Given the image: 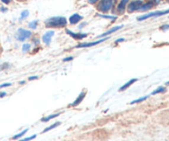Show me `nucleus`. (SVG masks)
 Instances as JSON below:
<instances>
[{"label":"nucleus","instance_id":"1","mask_svg":"<svg viewBox=\"0 0 169 141\" xmlns=\"http://www.w3.org/2000/svg\"><path fill=\"white\" fill-rule=\"evenodd\" d=\"M67 24V20L64 17H53L46 21V27L51 28L65 27Z\"/></svg>","mask_w":169,"mask_h":141},{"label":"nucleus","instance_id":"2","mask_svg":"<svg viewBox=\"0 0 169 141\" xmlns=\"http://www.w3.org/2000/svg\"><path fill=\"white\" fill-rule=\"evenodd\" d=\"M115 3V0H101L96 8L102 12H107L112 9Z\"/></svg>","mask_w":169,"mask_h":141},{"label":"nucleus","instance_id":"3","mask_svg":"<svg viewBox=\"0 0 169 141\" xmlns=\"http://www.w3.org/2000/svg\"><path fill=\"white\" fill-rule=\"evenodd\" d=\"M169 13V9L165 10V11H158V12H150L145 15H143L142 17H138L139 21H143V20H146L150 17H161V16L166 15Z\"/></svg>","mask_w":169,"mask_h":141},{"label":"nucleus","instance_id":"4","mask_svg":"<svg viewBox=\"0 0 169 141\" xmlns=\"http://www.w3.org/2000/svg\"><path fill=\"white\" fill-rule=\"evenodd\" d=\"M31 36V31L25 30L22 28H19L17 31V40L20 41H24L25 40L28 39Z\"/></svg>","mask_w":169,"mask_h":141},{"label":"nucleus","instance_id":"5","mask_svg":"<svg viewBox=\"0 0 169 141\" xmlns=\"http://www.w3.org/2000/svg\"><path fill=\"white\" fill-rule=\"evenodd\" d=\"M144 3L142 0H135L131 2V4L128 6V12H133L135 11H139V9L142 6Z\"/></svg>","mask_w":169,"mask_h":141},{"label":"nucleus","instance_id":"6","mask_svg":"<svg viewBox=\"0 0 169 141\" xmlns=\"http://www.w3.org/2000/svg\"><path fill=\"white\" fill-rule=\"evenodd\" d=\"M108 39V37H105V38L102 39V40H99V41H96L93 42H89V43H82V44H79L76 46V48H88V47H90V46H94L96 45H98L102 42L107 41Z\"/></svg>","mask_w":169,"mask_h":141},{"label":"nucleus","instance_id":"7","mask_svg":"<svg viewBox=\"0 0 169 141\" xmlns=\"http://www.w3.org/2000/svg\"><path fill=\"white\" fill-rule=\"evenodd\" d=\"M54 34V31H49L46 32L45 34L43 35L42 36L43 42H44L46 45H47V46L50 45V41H51V39L53 37Z\"/></svg>","mask_w":169,"mask_h":141},{"label":"nucleus","instance_id":"8","mask_svg":"<svg viewBox=\"0 0 169 141\" xmlns=\"http://www.w3.org/2000/svg\"><path fill=\"white\" fill-rule=\"evenodd\" d=\"M66 33L69 35L70 36H72L75 40H82V39L88 36V34H84V33H74V32L69 30H66Z\"/></svg>","mask_w":169,"mask_h":141},{"label":"nucleus","instance_id":"9","mask_svg":"<svg viewBox=\"0 0 169 141\" xmlns=\"http://www.w3.org/2000/svg\"><path fill=\"white\" fill-rule=\"evenodd\" d=\"M86 94H87V92H82L80 94L78 95V97L77 98L75 99V101H74L72 104H70L69 106H70V107H77L78 105H79V104L82 102V101L84 99Z\"/></svg>","mask_w":169,"mask_h":141},{"label":"nucleus","instance_id":"10","mask_svg":"<svg viewBox=\"0 0 169 141\" xmlns=\"http://www.w3.org/2000/svg\"><path fill=\"white\" fill-rule=\"evenodd\" d=\"M82 19H83L82 16L79 15L78 13H74L69 17V23L72 25H74V24H77L78 23H79Z\"/></svg>","mask_w":169,"mask_h":141},{"label":"nucleus","instance_id":"11","mask_svg":"<svg viewBox=\"0 0 169 141\" xmlns=\"http://www.w3.org/2000/svg\"><path fill=\"white\" fill-rule=\"evenodd\" d=\"M129 2V0H121L120 2V4L117 6V12L119 13H123L125 9V6H126L127 3Z\"/></svg>","mask_w":169,"mask_h":141},{"label":"nucleus","instance_id":"12","mask_svg":"<svg viewBox=\"0 0 169 141\" xmlns=\"http://www.w3.org/2000/svg\"><path fill=\"white\" fill-rule=\"evenodd\" d=\"M123 27V26H117V27H112V29H110L109 31H107V32H105V33H103L102 35H101V36H99L98 37H104V36H109L110 34H112V33H114V32H115L116 31L120 30V28H122Z\"/></svg>","mask_w":169,"mask_h":141},{"label":"nucleus","instance_id":"13","mask_svg":"<svg viewBox=\"0 0 169 141\" xmlns=\"http://www.w3.org/2000/svg\"><path fill=\"white\" fill-rule=\"evenodd\" d=\"M138 80V79H136V78H132V79H131V80H129L128 82H127L126 84H125L123 85V86H121L120 87V88L119 89L120 92H122L124 91V90H125V89H127L128 88H130L131 85L133 84H135L136 81Z\"/></svg>","mask_w":169,"mask_h":141},{"label":"nucleus","instance_id":"14","mask_svg":"<svg viewBox=\"0 0 169 141\" xmlns=\"http://www.w3.org/2000/svg\"><path fill=\"white\" fill-rule=\"evenodd\" d=\"M153 6H154V3H153V2H149V3H147V4H143L142 6L140 7V8L139 9V12L147 11V10H149V9H150V8H152Z\"/></svg>","mask_w":169,"mask_h":141},{"label":"nucleus","instance_id":"15","mask_svg":"<svg viewBox=\"0 0 169 141\" xmlns=\"http://www.w3.org/2000/svg\"><path fill=\"white\" fill-rule=\"evenodd\" d=\"M60 114H61V112H59V113H55V114L50 115V116H47V117H44V118H42L41 121L42 122H47V121H50L51 119H54V118H55V117H57V116H59Z\"/></svg>","mask_w":169,"mask_h":141},{"label":"nucleus","instance_id":"16","mask_svg":"<svg viewBox=\"0 0 169 141\" xmlns=\"http://www.w3.org/2000/svg\"><path fill=\"white\" fill-rule=\"evenodd\" d=\"M167 91V89L165 88H163V87H159L156 90H154L152 93H151V95H156V94H158V93H164L166 92Z\"/></svg>","mask_w":169,"mask_h":141},{"label":"nucleus","instance_id":"17","mask_svg":"<svg viewBox=\"0 0 169 141\" xmlns=\"http://www.w3.org/2000/svg\"><path fill=\"white\" fill-rule=\"evenodd\" d=\"M60 124H61L60 122H55V123H54V124H53L52 126H49V127H47L46 129H45V130H43L42 133H46V132H47V131H49V130H53V129H54V128H56L57 126H59Z\"/></svg>","mask_w":169,"mask_h":141},{"label":"nucleus","instance_id":"18","mask_svg":"<svg viewBox=\"0 0 169 141\" xmlns=\"http://www.w3.org/2000/svg\"><path fill=\"white\" fill-rule=\"evenodd\" d=\"M27 131H28V129H26V130H24L23 131H22L21 133H19V134H16V135H14L13 137L12 138V140H18L19 138H21L22 136H23L25 134L27 133Z\"/></svg>","mask_w":169,"mask_h":141},{"label":"nucleus","instance_id":"19","mask_svg":"<svg viewBox=\"0 0 169 141\" xmlns=\"http://www.w3.org/2000/svg\"><path fill=\"white\" fill-rule=\"evenodd\" d=\"M148 97H149V96H144V97H140V98H138V99L134 100L133 102H131V105H133V104H135V103L142 102L143 101L146 100L147 98H148Z\"/></svg>","mask_w":169,"mask_h":141},{"label":"nucleus","instance_id":"20","mask_svg":"<svg viewBox=\"0 0 169 141\" xmlns=\"http://www.w3.org/2000/svg\"><path fill=\"white\" fill-rule=\"evenodd\" d=\"M28 15H29V11H28V10H24V11L22 12V13H21L20 20L26 19L27 17H28Z\"/></svg>","mask_w":169,"mask_h":141},{"label":"nucleus","instance_id":"21","mask_svg":"<svg viewBox=\"0 0 169 141\" xmlns=\"http://www.w3.org/2000/svg\"><path fill=\"white\" fill-rule=\"evenodd\" d=\"M37 25H38V21L35 20L33 22H31V23H29L28 27H30V28H31V29H36V27H37Z\"/></svg>","mask_w":169,"mask_h":141},{"label":"nucleus","instance_id":"22","mask_svg":"<svg viewBox=\"0 0 169 141\" xmlns=\"http://www.w3.org/2000/svg\"><path fill=\"white\" fill-rule=\"evenodd\" d=\"M30 49H31V45L30 44H24L22 46V51L23 52H27V51H29L30 50Z\"/></svg>","mask_w":169,"mask_h":141},{"label":"nucleus","instance_id":"23","mask_svg":"<svg viewBox=\"0 0 169 141\" xmlns=\"http://www.w3.org/2000/svg\"><path fill=\"white\" fill-rule=\"evenodd\" d=\"M98 16L101 17H103V18H107V19H112V20L116 19V17H114V16H107V15H102V14H98Z\"/></svg>","mask_w":169,"mask_h":141},{"label":"nucleus","instance_id":"24","mask_svg":"<svg viewBox=\"0 0 169 141\" xmlns=\"http://www.w3.org/2000/svg\"><path fill=\"white\" fill-rule=\"evenodd\" d=\"M36 137V134H33L32 136H30V137L25 138V139H22V140H18V141H30V140H34V139Z\"/></svg>","mask_w":169,"mask_h":141},{"label":"nucleus","instance_id":"25","mask_svg":"<svg viewBox=\"0 0 169 141\" xmlns=\"http://www.w3.org/2000/svg\"><path fill=\"white\" fill-rule=\"evenodd\" d=\"M160 29L162 31H167L169 29V25H163V26H162L160 27Z\"/></svg>","mask_w":169,"mask_h":141},{"label":"nucleus","instance_id":"26","mask_svg":"<svg viewBox=\"0 0 169 141\" xmlns=\"http://www.w3.org/2000/svg\"><path fill=\"white\" fill-rule=\"evenodd\" d=\"M73 58L72 57V56H69V57H67V58H65L64 60H63V61L64 62H68V61H71L73 60Z\"/></svg>","mask_w":169,"mask_h":141},{"label":"nucleus","instance_id":"27","mask_svg":"<svg viewBox=\"0 0 169 141\" xmlns=\"http://www.w3.org/2000/svg\"><path fill=\"white\" fill-rule=\"evenodd\" d=\"M11 85H12L11 84H1V85H0V88H5V87H9V86H11Z\"/></svg>","mask_w":169,"mask_h":141},{"label":"nucleus","instance_id":"28","mask_svg":"<svg viewBox=\"0 0 169 141\" xmlns=\"http://www.w3.org/2000/svg\"><path fill=\"white\" fill-rule=\"evenodd\" d=\"M38 78V76H31L28 78V79L30 81H32V80H36V79H37Z\"/></svg>","mask_w":169,"mask_h":141},{"label":"nucleus","instance_id":"29","mask_svg":"<svg viewBox=\"0 0 169 141\" xmlns=\"http://www.w3.org/2000/svg\"><path fill=\"white\" fill-rule=\"evenodd\" d=\"M4 4H10L12 2V0H1Z\"/></svg>","mask_w":169,"mask_h":141},{"label":"nucleus","instance_id":"30","mask_svg":"<svg viewBox=\"0 0 169 141\" xmlns=\"http://www.w3.org/2000/svg\"><path fill=\"white\" fill-rule=\"evenodd\" d=\"M7 95V93L5 92H0V97H4L5 96Z\"/></svg>","mask_w":169,"mask_h":141},{"label":"nucleus","instance_id":"31","mask_svg":"<svg viewBox=\"0 0 169 141\" xmlns=\"http://www.w3.org/2000/svg\"><path fill=\"white\" fill-rule=\"evenodd\" d=\"M122 41H125V39L124 38H120L118 39V40H116V41H115V43H120V42H122Z\"/></svg>","mask_w":169,"mask_h":141},{"label":"nucleus","instance_id":"32","mask_svg":"<svg viewBox=\"0 0 169 141\" xmlns=\"http://www.w3.org/2000/svg\"><path fill=\"white\" fill-rule=\"evenodd\" d=\"M88 3H90V4H95V3H96L98 0H88Z\"/></svg>","mask_w":169,"mask_h":141},{"label":"nucleus","instance_id":"33","mask_svg":"<svg viewBox=\"0 0 169 141\" xmlns=\"http://www.w3.org/2000/svg\"><path fill=\"white\" fill-rule=\"evenodd\" d=\"M25 84V81H22V82H20V84Z\"/></svg>","mask_w":169,"mask_h":141},{"label":"nucleus","instance_id":"34","mask_svg":"<svg viewBox=\"0 0 169 141\" xmlns=\"http://www.w3.org/2000/svg\"><path fill=\"white\" fill-rule=\"evenodd\" d=\"M166 85H168V86H169V81H168V82H167V83H166Z\"/></svg>","mask_w":169,"mask_h":141}]
</instances>
